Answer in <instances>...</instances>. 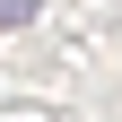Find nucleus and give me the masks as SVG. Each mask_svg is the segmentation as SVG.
Listing matches in <instances>:
<instances>
[{
  "label": "nucleus",
  "instance_id": "f257e3e1",
  "mask_svg": "<svg viewBox=\"0 0 122 122\" xmlns=\"http://www.w3.org/2000/svg\"><path fill=\"white\" fill-rule=\"evenodd\" d=\"M35 9H44V0H0V35H9V26H26Z\"/></svg>",
  "mask_w": 122,
  "mask_h": 122
}]
</instances>
